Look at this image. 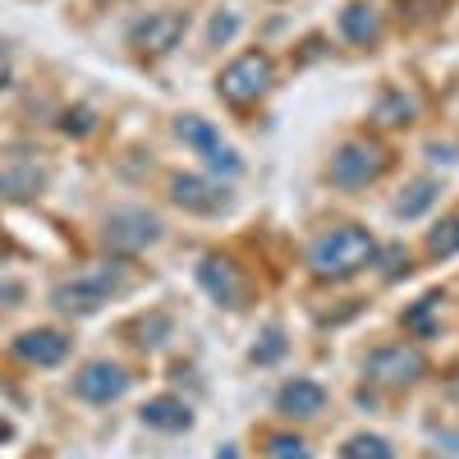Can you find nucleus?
<instances>
[{"mask_svg":"<svg viewBox=\"0 0 459 459\" xmlns=\"http://www.w3.org/2000/svg\"><path fill=\"white\" fill-rule=\"evenodd\" d=\"M432 308H441V294L418 299V303H413V313H404V326H409V331H428V317H432Z\"/></svg>","mask_w":459,"mask_h":459,"instance_id":"24","label":"nucleus"},{"mask_svg":"<svg viewBox=\"0 0 459 459\" xmlns=\"http://www.w3.org/2000/svg\"><path fill=\"white\" fill-rule=\"evenodd\" d=\"M115 290H120V272H115V266H88V272H79L74 281L56 285L51 303L60 313H97Z\"/></svg>","mask_w":459,"mask_h":459,"instance_id":"2","label":"nucleus"},{"mask_svg":"<svg viewBox=\"0 0 459 459\" xmlns=\"http://www.w3.org/2000/svg\"><path fill=\"white\" fill-rule=\"evenodd\" d=\"M198 285L221 303V308H244V299H248V281H244V272L230 257H203Z\"/></svg>","mask_w":459,"mask_h":459,"instance_id":"9","label":"nucleus"},{"mask_svg":"<svg viewBox=\"0 0 459 459\" xmlns=\"http://www.w3.org/2000/svg\"><path fill=\"white\" fill-rule=\"evenodd\" d=\"M235 32H239V14H235V10H221V14L212 19V28H207V42H212V47H225Z\"/></svg>","mask_w":459,"mask_h":459,"instance_id":"22","label":"nucleus"},{"mask_svg":"<svg viewBox=\"0 0 459 459\" xmlns=\"http://www.w3.org/2000/svg\"><path fill=\"white\" fill-rule=\"evenodd\" d=\"M428 253L432 257H455L459 253V216H446L432 235H428Z\"/></svg>","mask_w":459,"mask_h":459,"instance_id":"19","label":"nucleus"},{"mask_svg":"<svg viewBox=\"0 0 459 459\" xmlns=\"http://www.w3.org/2000/svg\"><path fill=\"white\" fill-rule=\"evenodd\" d=\"M14 354L23 359V363H37V368H51V363H60L65 354H69V340L60 335V331H23L19 340H14Z\"/></svg>","mask_w":459,"mask_h":459,"instance_id":"12","label":"nucleus"},{"mask_svg":"<svg viewBox=\"0 0 459 459\" xmlns=\"http://www.w3.org/2000/svg\"><path fill=\"white\" fill-rule=\"evenodd\" d=\"M74 391H79L83 400H92V404H110V400H120L129 391V372L120 363L97 359V363H88L79 377H74Z\"/></svg>","mask_w":459,"mask_h":459,"instance_id":"10","label":"nucleus"},{"mask_svg":"<svg viewBox=\"0 0 459 459\" xmlns=\"http://www.w3.org/2000/svg\"><path fill=\"white\" fill-rule=\"evenodd\" d=\"M184 28H188V14H184V10H157V14H147V19L134 23L129 42H134L138 51H147V56H166L179 37H184Z\"/></svg>","mask_w":459,"mask_h":459,"instance_id":"8","label":"nucleus"},{"mask_svg":"<svg viewBox=\"0 0 459 459\" xmlns=\"http://www.w3.org/2000/svg\"><path fill=\"white\" fill-rule=\"evenodd\" d=\"M14 437V428H10V418H0V441H10Z\"/></svg>","mask_w":459,"mask_h":459,"instance_id":"30","label":"nucleus"},{"mask_svg":"<svg viewBox=\"0 0 459 459\" xmlns=\"http://www.w3.org/2000/svg\"><path fill=\"white\" fill-rule=\"evenodd\" d=\"M437 441H446V446H455V455H459V437H455V432H437Z\"/></svg>","mask_w":459,"mask_h":459,"instance_id":"29","label":"nucleus"},{"mask_svg":"<svg viewBox=\"0 0 459 459\" xmlns=\"http://www.w3.org/2000/svg\"><path fill=\"white\" fill-rule=\"evenodd\" d=\"M428 157H432V161H446V166H450V161H455V147H437V143H432V147H428Z\"/></svg>","mask_w":459,"mask_h":459,"instance_id":"26","label":"nucleus"},{"mask_svg":"<svg viewBox=\"0 0 459 459\" xmlns=\"http://www.w3.org/2000/svg\"><path fill=\"white\" fill-rule=\"evenodd\" d=\"M175 129H179V138H184L188 147H194L212 170H221V175H239V170H244L239 152H235V147H225V143H221V134H216L207 120H198V115H184V120H179Z\"/></svg>","mask_w":459,"mask_h":459,"instance_id":"6","label":"nucleus"},{"mask_svg":"<svg viewBox=\"0 0 459 459\" xmlns=\"http://www.w3.org/2000/svg\"><path fill=\"white\" fill-rule=\"evenodd\" d=\"M437 179H413L404 194H400V203H395V216H404V221H413V216H423L432 203H437Z\"/></svg>","mask_w":459,"mask_h":459,"instance_id":"16","label":"nucleus"},{"mask_svg":"<svg viewBox=\"0 0 459 459\" xmlns=\"http://www.w3.org/2000/svg\"><path fill=\"white\" fill-rule=\"evenodd\" d=\"M221 459H235V450H225V455H221Z\"/></svg>","mask_w":459,"mask_h":459,"instance_id":"31","label":"nucleus"},{"mask_svg":"<svg viewBox=\"0 0 459 459\" xmlns=\"http://www.w3.org/2000/svg\"><path fill=\"white\" fill-rule=\"evenodd\" d=\"M322 404H326V391L317 386V381H308V377H294L290 386H281V395H276V409L290 413V418H317Z\"/></svg>","mask_w":459,"mask_h":459,"instance_id":"14","label":"nucleus"},{"mask_svg":"<svg viewBox=\"0 0 459 459\" xmlns=\"http://www.w3.org/2000/svg\"><path fill=\"white\" fill-rule=\"evenodd\" d=\"M170 198L184 207V212H198V216H216L230 207V194L221 184H207L198 175H175L170 179Z\"/></svg>","mask_w":459,"mask_h":459,"instance_id":"11","label":"nucleus"},{"mask_svg":"<svg viewBox=\"0 0 459 459\" xmlns=\"http://www.w3.org/2000/svg\"><path fill=\"white\" fill-rule=\"evenodd\" d=\"M281 354H285V331H281V326H272V331L262 335V344L253 350V363H276Z\"/></svg>","mask_w":459,"mask_h":459,"instance_id":"23","label":"nucleus"},{"mask_svg":"<svg viewBox=\"0 0 459 459\" xmlns=\"http://www.w3.org/2000/svg\"><path fill=\"white\" fill-rule=\"evenodd\" d=\"M413 110H418L413 97H404V92H386V101L377 106V120H381V125H409V120H413Z\"/></svg>","mask_w":459,"mask_h":459,"instance_id":"21","label":"nucleus"},{"mask_svg":"<svg viewBox=\"0 0 459 459\" xmlns=\"http://www.w3.org/2000/svg\"><path fill=\"white\" fill-rule=\"evenodd\" d=\"M266 459H313L308 441L294 437V432H272L266 437Z\"/></svg>","mask_w":459,"mask_h":459,"instance_id":"20","label":"nucleus"},{"mask_svg":"<svg viewBox=\"0 0 459 459\" xmlns=\"http://www.w3.org/2000/svg\"><path fill=\"white\" fill-rule=\"evenodd\" d=\"M0 194L5 198H32V194H42V170L37 166H5L0 170Z\"/></svg>","mask_w":459,"mask_h":459,"instance_id":"17","label":"nucleus"},{"mask_svg":"<svg viewBox=\"0 0 459 459\" xmlns=\"http://www.w3.org/2000/svg\"><path fill=\"white\" fill-rule=\"evenodd\" d=\"M272 60H266L262 51H248V56H239L235 65H225L221 69V79H216V88H221V97L225 101H235V106H248V101H257L266 88H272Z\"/></svg>","mask_w":459,"mask_h":459,"instance_id":"3","label":"nucleus"},{"mask_svg":"<svg viewBox=\"0 0 459 459\" xmlns=\"http://www.w3.org/2000/svg\"><path fill=\"white\" fill-rule=\"evenodd\" d=\"M5 83H10V51L0 47V88H5Z\"/></svg>","mask_w":459,"mask_h":459,"instance_id":"27","label":"nucleus"},{"mask_svg":"<svg viewBox=\"0 0 459 459\" xmlns=\"http://www.w3.org/2000/svg\"><path fill=\"white\" fill-rule=\"evenodd\" d=\"M381 10L377 5H368V0H354V5H344L340 10V32L350 37L354 47H372V42H381Z\"/></svg>","mask_w":459,"mask_h":459,"instance_id":"13","label":"nucleus"},{"mask_svg":"<svg viewBox=\"0 0 459 459\" xmlns=\"http://www.w3.org/2000/svg\"><path fill=\"white\" fill-rule=\"evenodd\" d=\"M340 459H395V450L372 432H359V437H350L340 446Z\"/></svg>","mask_w":459,"mask_h":459,"instance_id":"18","label":"nucleus"},{"mask_svg":"<svg viewBox=\"0 0 459 459\" xmlns=\"http://www.w3.org/2000/svg\"><path fill=\"white\" fill-rule=\"evenodd\" d=\"M381 170H386V152L377 143H344V147H335V157L326 166L331 184H340V188H363Z\"/></svg>","mask_w":459,"mask_h":459,"instance_id":"4","label":"nucleus"},{"mask_svg":"<svg viewBox=\"0 0 459 459\" xmlns=\"http://www.w3.org/2000/svg\"><path fill=\"white\" fill-rule=\"evenodd\" d=\"M363 372H368V381H377V386L400 391V386H413V381L423 377V354L404 350V344H386V350H377V354L368 359Z\"/></svg>","mask_w":459,"mask_h":459,"instance_id":"7","label":"nucleus"},{"mask_svg":"<svg viewBox=\"0 0 459 459\" xmlns=\"http://www.w3.org/2000/svg\"><path fill=\"white\" fill-rule=\"evenodd\" d=\"M92 129V110H69L65 115V134H88Z\"/></svg>","mask_w":459,"mask_h":459,"instance_id":"25","label":"nucleus"},{"mask_svg":"<svg viewBox=\"0 0 459 459\" xmlns=\"http://www.w3.org/2000/svg\"><path fill=\"white\" fill-rule=\"evenodd\" d=\"M106 244L115 253H138L147 244H157L161 239V221L152 216V212H138V207H125V212H110L106 216Z\"/></svg>","mask_w":459,"mask_h":459,"instance_id":"5","label":"nucleus"},{"mask_svg":"<svg viewBox=\"0 0 459 459\" xmlns=\"http://www.w3.org/2000/svg\"><path fill=\"white\" fill-rule=\"evenodd\" d=\"M446 391H450V400H459V368L446 377Z\"/></svg>","mask_w":459,"mask_h":459,"instance_id":"28","label":"nucleus"},{"mask_svg":"<svg viewBox=\"0 0 459 459\" xmlns=\"http://www.w3.org/2000/svg\"><path fill=\"white\" fill-rule=\"evenodd\" d=\"M143 423L161 428V432H184L188 423H194V413H188V404L175 400V395H157V400L143 404Z\"/></svg>","mask_w":459,"mask_h":459,"instance_id":"15","label":"nucleus"},{"mask_svg":"<svg viewBox=\"0 0 459 459\" xmlns=\"http://www.w3.org/2000/svg\"><path fill=\"white\" fill-rule=\"evenodd\" d=\"M377 253H381V248H377V239L368 235V230L340 225V230H331V235H322V239L313 244L308 266H313L317 281H350V276L363 272V266L377 262Z\"/></svg>","mask_w":459,"mask_h":459,"instance_id":"1","label":"nucleus"}]
</instances>
